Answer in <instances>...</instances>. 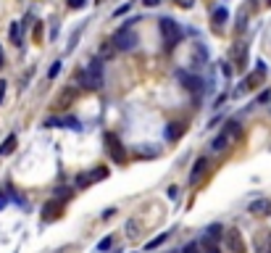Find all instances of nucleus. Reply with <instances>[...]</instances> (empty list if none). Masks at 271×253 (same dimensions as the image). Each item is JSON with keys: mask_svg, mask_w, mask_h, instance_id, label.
<instances>
[{"mask_svg": "<svg viewBox=\"0 0 271 253\" xmlns=\"http://www.w3.org/2000/svg\"><path fill=\"white\" fill-rule=\"evenodd\" d=\"M79 82L85 84L87 90L103 87V63H100V61H92V63H90V66L79 74Z\"/></svg>", "mask_w": 271, "mask_h": 253, "instance_id": "nucleus-1", "label": "nucleus"}, {"mask_svg": "<svg viewBox=\"0 0 271 253\" xmlns=\"http://www.w3.org/2000/svg\"><path fill=\"white\" fill-rule=\"evenodd\" d=\"M158 27H161V35H163V40H166V48H174V45L182 40V29H179V24L174 21V19H161Z\"/></svg>", "mask_w": 271, "mask_h": 253, "instance_id": "nucleus-2", "label": "nucleus"}, {"mask_svg": "<svg viewBox=\"0 0 271 253\" xmlns=\"http://www.w3.org/2000/svg\"><path fill=\"white\" fill-rule=\"evenodd\" d=\"M111 42H113V48H116V50H132V48H134V42H137V37H134V32L129 29V27H124V29L116 32Z\"/></svg>", "mask_w": 271, "mask_h": 253, "instance_id": "nucleus-3", "label": "nucleus"}, {"mask_svg": "<svg viewBox=\"0 0 271 253\" xmlns=\"http://www.w3.org/2000/svg\"><path fill=\"white\" fill-rule=\"evenodd\" d=\"M74 100H76V87H66L58 93V98L53 100V108L55 111H69L74 106Z\"/></svg>", "mask_w": 271, "mask_h": 253, "instance_id": "nucleus-4", "label": "nucleus"}, {"mask_svg": "<svg viewBox=\"0 0 271 253\" xmlns=\"http://www.w3.org/2000/svg\"><path fill=\"white\" fill-rule=\"evenodd\" d=\"M106 145H108V153H111L113 161H119V164L126 161V151H124V145H121V140L116 137V135H111V132L106 135Z\"/></svg>", "mask_w": 271, "mask_h": 253, "instance_id": "nucleus-5", "label": "nucleus"}, {"mask_svg": "<svg viewBox=\"0 0 271 253\" xmlns=\"http://www.w3.org/2000/svg\"><path fill=\"white\" fill-rule=\"evenodd\" d=\"M106 177H108V169L98 166V169H92V172H87V174H79V177H76V187H87V185L100 182V179H106Z\"/></svg>", "mask_w": 271, "mask_h": 253, "instance_id": "nucleus-6", "label": "nucleus"}, {"mask_svg": "<svg viewBox=\"0 0 271 253\" xmlns=\"http://www.w3.org/2000/svg\"><path fill=\"white\" fill-rule=\"evenodd\" d=\"M224 245H227L232 253H245V243H242L240 230H227V235H224Z\"/></svg>", "mask_w": 271, "mask_h": 253, "instance_id": "nucleus-7", "label": "nucleus"}, {"mask_svg": "<svg viewBox=\"0 0 271 253\" xmlns=\"http://www.w3.org/2000/svg\"><path fill=\"white\" fill-rule=\"evenodd\" d=\"M250 214H253V216H269L271 214V200H266V198L253 200V203H250Z\"/></svg>", "mask_w": 271, "mask_h": 253, "instance_id": "nucleus-8", "label": "nucleus"}, {"mask_svg": "<svg viewBox=\"0 0 271 253\" xmlns=\"http://www.w3.org/2000/svg\"><path fill=\"white\" fill-rule=\"evenodd\" d=\"M245 58H248V48H245V42H237L235 50H232V63H235L237 69L245 66Z\"/></svg>", "mask_w": 271, "mask_h": 253, "instance_id": "nucleus-9", "label": "nucleus"}, {"mask_svg": "<svg viewBox=\"0 0 271 253\" xmlns=\"http://www.w3.org/2000/svg\"><path fill=\"white\" fill-rule=\"evenodd\" d=\"M205 166H208V161H205L203 156H200V158L195 161V166H192V174H190V185H198V182H200V177H203Z\"/></svg>", "mask_w": 271, "mask_h": 253, "instance_id": "nucleus-10", "label": "nucleus"}, {"mask_svg": "<svg viewBox=\"0 0 271 253\" xmlns=\"http://www.w3.org/2000/svg\"><path fill=\"white\" fill-rule=\"evenodd\" d=\"M179 79H182V84L190 90V93H200V84H203V82H200L198 77H190L187 71H179Z\"/></svg>", "mask_w": 271, "mask_h": 253, "instance_id": "nucleus-11", "label": "nucleus"}, {"mask_svg": "<svg viewBox=\"0 0 271 253\" xmlns=\"http://www.w3.org/2000/svg\"><path fill=\"white\" fill-rule=\"evenodd\" d=\"M61 214V200H50L48 206H45V214H42V219L45 222H50L53 216H58Z\"/></svg>", "mask_w": 271, "mask_h": 253, "instance_id": "nucleus-12", "label": "nucleus"}, {"mask_svg": "<svg viewBox=\"0 0 271 253\" xmlns=\"http://www.w3.org/2000/svg\"><path fill=\"white\" fill-rule=\"evenodd\" d=\"M255 245L261 253H271V235H263V232H258L255 235Z\"/></svg>", "mask_w": 271, "mask_h": 253, "instance_id": "nucleus-13", "label": "nucleus"}, {"mask_svg": "<svg viewBox=\"0 0 271 253\" xmlns=\"http://www.w3.org/2000/svg\"><path fill=\"white\" fill-rule=\"evenodd\" d=\"M184 135V124H177V121H174V124H169V129H166V140H179Z\"/></svg>", "mask_w": 271, "mask_h": 253, "instance_id": "nucleus-14", "label": "nucleus"}, {"mask_svg": "<svg viewBox=\"0 0 271 253\" xmlns=\"http://www.w3.org/2000/svg\"><path fill=\"white\" fill-rule=\"evenodd\" d=\"M198 248L203 253H221V251H218V245H216V240H211V237H203L198 243Z\"/></svg>", "mask_w": 271, "mask_h": 253, "instance_id": "nucleus-15", "label": "nucleus"}, {"mask_svg": "<svg viewBox=\"0 0 271 253\" xmlns=\"http://www.w3.org/2000/svg\"><path fill=\"white\" fill-rule=\"evenodd\" d=\"M8 35H11V42H14V45H18V48H21V24H18V21H14V24H11V29H8Z\"/></svg>", "mask_w": 271, "mask_h": 253, "instance_id": "nucleus-16", "label": "nucleus"}, {"mask_svg": "<svg viewBox=\"0 0 271 253\" xmlns=\"http://www.w3.org/2000/svg\"><path fill=\"white\" fill-rule=\"evenodd\" d=\"M14 148H16V135H8L5 142L0 145V156H11V153H14Z\"/></svg>", "mask_w": 271, "mask_h": 253, "instance_id": "nucleus-17", "label": "nucleus"}, {"mask_svg": "<svg viewBox=\"0 0 271 253\" xmlns=\"http://www.w3.org/2000/svg\"><path fill=\"white\" fill-rule=\"evenodd\" d=\"M113 56H116V48H113V42H111V40H108V42H103L98 61H106V58H113Z\"/></svg>", "mask_w": 271, "mask_h": 253, "instance_id": "nucleus-18", "label": "nucleus"}, {"mask_svg": "<svg viewBox=\"0 0 271 253\" xmlns=\"http://www.w3.org/2000/svg\"><path fill=\"white\" fill-rule=\"evenodd\" d=\"M211 19H214V24H216V27H221V24L229 19V11H227V8H216V11H214V16H211Z\"/></svg>", "mask_w": 271, "mask_h": 253, "instance_id": "nucleus-19", "label": "nucleus"}, {"mask_svg": "<svg viewBox=\"0 0 271 253\" xmlns=\"http://www.w3.org/2000/svg\"><path fill=\"white\" fill-rule=\"evenodd\" d=\"M227 142H229V135L224 132V135H218V137L211 142V148H214V151H224V148H227Z\"/></svg>", "mask_w": 271, "mask_h": 253, "instance_id": "nucleus-20", "label": "nucleus"}, {"mask_svg": "<svg viewBox=\"0 0 271 253\" xmlns=\"http://www.w3.org/2000/svg\"><path fill=\"white\" fill-rule=\"evenodd\" d=\"M221 235H224V232H221V227H218V224H211V227H208V235H205V237H211V240H218Z\"/></svg>", "mask_w": 271, "mask_h": 253, "instance_id": "nucleus-21", "label": "nucleus"}, {"mask_svg": "<svg viewBox=\"0 0 271 253\" xmlns=\"http://www.w3.org/2000/svg\"><path fill=\"white\" fill-rule=\"evenodd\" d=\"M111 245H113V237H111V235H108V237H103L100 243H98V253H106L108 248H111Z\"/></svg>", "mask_w": 271, "mask_h": 253, "instance_id": "nucleus-22", "label": "nucleus"}, {"mask_svg": "<svg viewBox=\"0 0 271 253\" xmlns=\"http://www.w3.org/2000/svg\"><path fill=\"white\" fill-rule=\"evenodd\" d=\"M166 237H169V235H166V232H163V235H158V237H153V240H150V243H147V251L158 248V245H161V243H163V240H166Z\"/></svg>", "mask_w": 271, "mask_h": 253, "instance_id": "nucleus-23", "label": "nucleus"}, {"mask_svg": "<svg viewBox=\"0 0 271 253\" xmlns=\"http://www.w3.org/2000/svg\"><path fill=\"white\" fill-rule=\"evenodd\" d=\"M61 127H66V129H79V121L69 116V119H61Z\"/></svg>", "mask_w": 271, "mask_h": 253, "instance_id": "nucleus-24", "label": "nucleus"}, {"mask_svg": "<svg viewBox=\"0 0 271 253\" xmlns=\"http://www.w3.org/2000/svg\"><path fill=\"white\" fill-rule=\"evenodd\" d=\"M58 74H61V61H55L53 66H50V71H48V77H50V79H55Z\"/></svg>", "mask_w": 271, "mask_h": 253, "instance_id": "nucleus-25", "label": "nucleus"}, {"mask_svg": "<svg viewBox=\"0 0 271 253\" xmlns=\"http://www.w3.org/2000/svg\"><path fill=\"white\" fill-rule=\"evenodd\" d=\"M245 27H248V19H245V14H242V16H240V21H237V27H235V29H237V35H242V29H245Z\"/></svg>", "mask_w": 271, "mask_h": 253, "instance_id": "nucleus-26", "label": "nucleus"}, {"mask_svg": "<svg viewBox=\"0 0 271 253\" xmlns=\"http://www.w3.org/2000/svg\"><path fill=\"white\" fill-rule=\"evenodd\" d=\"M126 230H129V237H137V222H134V219H132V222H129V227H126Z\"/></svg>", "mask_w": 271, "mask_h": 253, "instance_id": "nucleus-27", "label": "nucleus"}, {"mask_svg": "<svg viewBox=\"0 0 271 253\" xmlns=\"http://www.w3.org/2000/svg\"><path fill=\"white\" fill-rule=\"evenodd\" d=\"M87 0H69V8H85Z\"/></svg>", "mask_w": 271, "mask_h": 253, "instance_id": "nucleus-28", "label": "nucleus"}, {"mask_svg": "<svg viewBox=\"0 0 271 253\" xmlns=\"http://www.w3.org/2000/svg\"><path fill=\"white\" fill-rule=\"evenodd\" d=\"M177 5H179V8H192L195 0H177Z\"/></svg>", "mask_w": 271, "mask_h": 253, "instance_id": "nucleus-29", "label": "nucleus"}, {"mask_svg": "<svg viewBox=\"0 0 271 253\" xmlns=\"http://www.w3.org/2000/svg\"><path fill=\"white\" fill-rule=\"evenodd\" d=\"M5 203H8V193L0 190V209H5Z\"/></svg>", "mask_w": 271, "mask_h": 253, "instance_id": "nucleus-30", "label": "nucleus"}, {"mask_svg": "<svg viewBox=\"0 0 271 253\" xmlns=\"http://www.w3.org/2000/svg\"><path fill=\"white\" fill-rule=\"evenodd\" d=\"M184 253H200L198 243H190V245H187V248H184Z\"/></svg>", "mask_w": 271, "mask_h": 253, "instance_id": "nucleus-31", "label": "nucleus"}, {"mask_svg": "<svg viewBox=\"0 0 271 253\" xmlns=\"http://www.w3.org/2000/svg\"><path fill=\"white\" fill-rule=\"evenodd\" d=\"M45 127H61V119H48V121H45Z\"/></svg>", "mask_w": 271, "mask_h": 253, "instance_id": "nucleus-32", "label": "nucleus"}, {"mask_svg": "<svg viewBox=\"0 0 271 253\" xmlns=\"http://www.w3.org/2000/svg\"><path fill=\"white\" fill-rule=\"evenodd\" d=\"M271 98V93H261V95H258V103H266Z\"/></svg>", "mask_w": 271, "mask_h": 253, "instance_id": "nucleus-33", "label": "nucleus"}, {"mask_svg": "<svg viewBox=\"0 0 271 253\" xmlns=\"http://www.w3.org/2000/svg\"><path fill=\"white\" fill-rule=\"evenodd\" d=\"M161 3V0H145V5H150V8H153V5H158Z\"/></svg>", "mask_w": 271, "mask_h": 253, "instance_id": "nucleus-34", "label": "nucleus"}, {"mask_svg": "<svg viewBox=\"0 0 271 253\" xmlns=\"http://www.w3.org/2000/svg\"><path fill=\"white\" fill-rule=\"evenodd\" d=\"M0 66H3V48H0Z\"/></svg>", "mask_w": 271, "mask_h": 253, "instance_id": "nucleus-35", "label": "nucleus"}, {"mask_svg": "<svg viewBox=\"0 0 271 253\" xmlns=\"http://www.w3.org/2000/svg\"><path fill=\"white\" fill-rule=\"evenodd\" d=\"M95 3H106V0H95Z\"/></svg>", "mask_w": 271, "mask_h": 253, "instance_id": "nucleus-36", "label": "nucleus"}, {"mask_svg": "<svg viewBox=\"0 0 271 253\" xmlns=\"http://www.w3.org/2000/svg\"><path fill=\"white\" fill-rule=\"evenodd\" d=\"M269 5H271V0H269Z\"/></svg>", "mask_w": 271, "mask_h": 253, "instance_id": "nucleus-37", "label": "nucleus"}]
</instances>
